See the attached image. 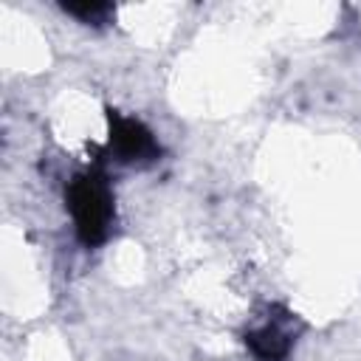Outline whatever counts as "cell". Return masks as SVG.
I'll list each match as a JSON object with an SVG mask.
<instances>
[{
    "instance_id": "3957f363",
    "label": "cell",
    "mask_w": 361,
    "mask_h": 361,
    "mask_svg": "<svg viewBox=\"0 0 361 361\" xmlns=\"http://www.w3.org/2000/svg\"><path fill=\"white\" fill-rule=\"evenodd\" d=\"M248 344H251V350H254L259 358H265V361H276V358H282V355L288 353V338H285L276 327H265V330H259V333H251V336H248Z\"/></svg>"
},
{
    "instance_id": "277c9868",
    "label": "cell",
    "mask_w": 361,
    "mask_h": 361,
    "mask_svg": "<svg viewBox=\"0 0 361 361\" xmlns=\"http://www.w3.org/2000/svg\"><path fill=\"white\" fill-rule=\"evenodd\" d=\"M71 14H79L82 20H99L102 14H107L110 11V6H102V3H85V6H65Z\"/></svg>"
},
{
    "instance_id": "6da1fadb",
    "label": "cell",
    "mask_w": 361,
    "mask_h": 361,
    "mask_svg": "<svg viewBox=\"0 0 361 361\" xmlns=\"http://www.w3.org/2000/svg\"><path fill=\"white\" fill-rule=\"evenodd\" d=\"M68 206L76 220L79 240L93 245L102 243L113 223V197L99 175H79L68 189Z\"/></svg>"
},
{
    "instance_id": "7a4b0ae2",
    "label": "cell",
    "mask_w": 361,
    "mask_h": 361,
    "mask_svg": "<svg viewBox=\"0 0 361 361\" xmlns=\"http://www.w3.org/2000/svg\"><path fill=\"white\" fill-rule=\"evenodd\" d=\"M110 147L116 149V155L121 161H138V158H149L155 155V138L152 133L135 121V118H121V116H110Z\"/></svg>"
}]
</instances>
